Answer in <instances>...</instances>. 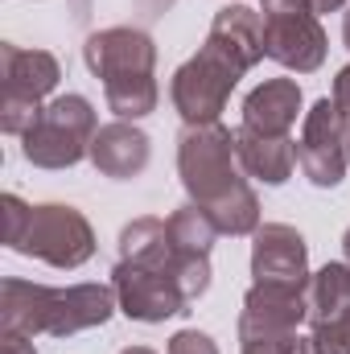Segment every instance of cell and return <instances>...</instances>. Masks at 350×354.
<instances>
[{"label": "cell", "instance_id": "obj_1", "mask_svg": "<svg viewBox=\"0 0 350 354\" xmlns=\"http://www.w3.org/2000/svg\"><path fill=\"white\" fill-rule=\"evenodd\" d=\"M177 177L219 235L243 239L260 231V198L239 169L235 132L227 124H194L177 132Z\"/></svg>", "mask_w": 350, "mask_h": 354}, {"label": "cell", "instance_id": "obj_2", "mask_svg": "<svg viewBox=\"0 0 350 354\" xmlns=\"http://www.w3.org/2000/svg\"><path fill=\"white\" fill-rule=\"evenodd\" d=\"M116 288L111 284H33L21 276H4L0 284V330L25 334V338H75L111 322L116 313Z\"/></svg>", "mask_w": 350, "mask_h": 354}, {"label": "cell", "instance_id": "obj_3", "mask_svg": "<svg viewBox=\"0 0 350 354\" xmlns=\"http://www.w3.org/2000/svg\"><path fill=\"white\" fill-rule=\"evenodd\" d=\"M83 62L103 83V103L116 120H145L157 111L161 87H157V41L145 29L111 25L95 29L83 41Z\"/></svg>", "mask_w": 350, "mask_h": 354}, {"label": "cell", "instance_id": "obj_4", "mask_svg": "<svg viewBox=\"0 0 350 354\" xmlns=\"http://www.w3.org/2000/svg\"><path fill=\"white\" fill-rule=\"evenodd\" d=\"M0 210H4V248L17 256L42 260L58 272H75L95 256V227L83 210L66 202L29 206L17 194H4Z\"/></svg>", "mask_w": 350, "mask_h": 354}, {"label": "cell", "instance_id": "obj_5", "mask_svg": "<svg viewBox=\"0 0 350 354\" xmlns=\"http://www.w3.org/2000/svg\"><path fill=\"white\" fill-rule=\"evenodd\" d=\"M256 71L243 54H235L231 46H223L219 37L206 33V41L198 46L194 58H185L169 79V103L181 115L185 128L194 124H219V115L231 103V91L239 87V79Z\"/></svg>", "mask_w": 350, "mask_h": 354}, {"label": "cell", "instance_id": "obj_6", "mask_svg": "<svg viewBox=\"0 0 350 354\" xmlns=\"http://www.w3.org/2000/svg\"><path fill=\"white\" fill-rule=\"evenodd\" d=\"M99 132V115L87 95H54L33 128L21 136V157L33 169H75L91 157V140Z\"/></svg>", "mask_w": 350, "mask_h": 354}, {"label": "cell", "instance_id": "obj_7", "mask_svg": "<svg viewBox=\"0 0 350 354\" xmlns=\"http://www.w3.org/2000/svg\"><path fill=\"white\" fill-rule=\"evenodd\" d=\"M0 132L8 136H25L33 128V120L42 115V107L50 103V95L62 83V66L50 50H21L12 41L0 46Z\"/></svg>", "mask_w": 350, "mask_h": 354}, {"label": "cell", "instance_id": "obj_8", "mask_svg": "<svg viewBox=\"0 0 350 354\" xmlns=\"http://www.w3.org/2000/svg\"><path fill=\"white\" fill-rule=\"evenodd\" d=\"M111 288H116V305L124 317L140 322V326H161L169 317L190 313V301L174 280L169 268H149V264H128L116 260L111 268Z\"/></svg>", "mask_w": 350, "mask_h": 354}, {"label": "cell", "instance_id": "obj_9", "mask_svg": "<svg viewBox=\"0 0 350 354\" xmlns=\"http://www.w3.org/2000/svg\"><path fill=\"white\" fill-rule=\"evenodd\" d=\"M297 165L317 189H334L347 177V120L338 115L334 99L322 95L305 120H301V136H297Z\"/></svg>", "mask_w": 350, "mask_h": 354}, {"label": "cell", "instance_id": "obj_10", "mask_svg": "<svg viewBox=\"0 0 350 354\" xmlns=\"http://www.w3.org/2000/svg\"><path fill=\"white\" fill-rule=\"evenodd\" d=\"M330 41L313 8H288V12H264V58L293 75H317L326 66Z\"/></svg>", "mask_w": 350, "mask_h": 354}, {"label": "cell", "instance_id": "obj_11", "mask_svg": "<svg viewBox=\"0 0 350 354\" xmlns=\"http://www.w3.org/2000/svg\"><path fill=\"white\" fill-rule=\"evenodd\" d=\"M309 243L297 227L288 223H260L252 235V280L256 284H288L305 288L309 284Z\"/></svg>", "mask_w": 350, "mask_h": 354}, {"label": "cell", "instance_id": "obj_12", "mask_svg": "<svg viewBox=\"0 0 350 354\" xmlns=\"http://www.w3.org/2000/svg\"><path fill=\"white\" fill-rule=\"evenodd\" d=\"M91 165L111 181H132L149 169L153 161V140L145 128H136L132 120H111L99 124L95 140H91Z\"/></svg>", "mask_w": 350, "mask_h": 354}, {"label": "cell", "instance_id": "obj_13", "mask_svg": "<svg viewBox=\"0 0 350 354\" xmlns=\"http://www.w3.org/2000/svg\"><path fill=\"white\" fill-rule=\"evenodd\" d=\"M305 107V95H301V83L297 79H264L260 87L248 91L243 99V128H256L264 136H293V124Z\"/></svg>", "mask_w": 350, "mask_h": 354}, {"label": "cell", "instance_id": "obj_14", "mask_svg": "<svg viewBox=\"0 0 350 354\" xmlns=\"http://www.w3.org/2000/svg\"><path fill=\"white\" fill-rule=\"evenodd\" d=\"M235 132V157H239V169L260 181V185H284L293 169H297V140L293 136H264L256 128H231Z\"/></svg>", "mask_w": 350, "mask_h": 354}, {"label": "cell", "instance_id": "obj_15", "mask_svg": "<svg viewBox=\"0 0 350 354\" xmlns=\"http://www.w3.org/2000/svg\"><path fill=\"white\" fill-rule=\"evenodd\" d=\"M239 322L268 326V330H297L305 322V288L288 284H256L243 292V313Z\"/></svg>", "mask_w": 350, "mask_h": 354}, {"label": "cell", "instance_id": "obj_16", "mask_svg": "<svg viewBox=\"0 0 350 354\" xmlns=\"http://www.w3.org/2000/svg\"><path fill=\"white\" fill-rule=\"evenodd\" d=\"M347 313H350V264L330 260L305 284V326L317 330V326H330Z\"/></svg>", "mask_w": 350, "mask_h": 354}, {"label": "cell", "instance_id": "obj_17", "mask_svg": "<svg viewBox=\"0 0 350 354\" xmlns=\"http://www.w3.org/2000/svg\"><path fill=\"white\" fill-rule=\"evenodd\" d=\"M120 260H128V264H149V268H169L174 272V239H169V227H165V218H153V214H145V218H132L124 231H120ZM177 280V276H174Z\"/></svg>", "mask_w": 350, "mask_h": 354}, {"label": "cell", "instance_id": "obj_18", "mask_svg": "<svg viewBox=\"0 0 350 354\" xmlns=\"http://www.w3.org/2000/svg\"><path fill=\"white\" fill-rule=\"evenodd\" d=\"M165 227H169V239H174L177 252H198V256H210V252H214L219 227H214V223L194 206V202L177 206L174 214L165 218Z\"/></svg>", "mask_w": 350, "mask_h": 354}, {"label": "cell", "instance_id": "obj_19", "mask_svg": "<svg viewBox=\"0 0 350 354\" xmlns=\"http://www.w3.org/2000/svg\"><path fill=\"white\" fill-rule=\"evenodd\" d=\"M235 330H239V354H317L313 338L297 330H268L252 322H239Z\"/></svg>", "mask_w": 350, "mask_h": 354}, {"label": "cell", "instance_id": "obj_20", "mask_svg": "<svg viewBox=\"0 0 350 354\" xmlns=\"http://www.w3.org/2000/svg\"><path fill=\"white\" fill-rule=\"evenodd\" d=\"M309 338H313L317 354H350V313L338 317V322H330V326L309 330Z\"/></svg>", "mask_w": 350, "mask_h": 354}, {"label": "cell", "instance_id": "obj_21", "mask_svg": "<svg viewBox=\"0 0 350 354\" xmlns=\"http://www.w3.org/2000/svg\"><path fill=\"white\" fill-rule=\"evenodd\" d=\"M169 354H219V346L202 330H177L169 338Z\"/></svg>", "mask_w": 350, "mask_h": 354}, {"label": "cell", "instance_id": "obj_22", "mask_svg": "<svg viewBox=\"0 0 350 354\" xmlns=\"http://www.w3.org/2000/svg\"><path fill=\"white\" fill-rule=\"evenodd\" d=\"M330 99H334V107H338V115L350 124V62L338 71V79H334V91H330Z\"/></svg>", "mask_w": 350, "mask_h": 354}, {"label": "cell", "instance_id": "obj_23", "mask_svg": "<svg viewBox=\"0 0 350 354\" xmlns=\"http://www.w3.org/2000/svg\"><path fill=\"white\" fill-rule=\"evenodd\" d=\"M0 354H37V346H33V338H25V334L0 330Z\"/></svg>", "mask_w": 350, "mask_h": 354}, {"label": "cell", "instance_id": "obj_24", "mask_svg": "<svg viewBox=\"0 0 350 354\" xmlns=\"http://www.w3.org/2000/svg\"><path fill=\"white\" fill-rule=\"evenodd\" d=\"M309 8L322 17V12H347V0H309Z\"/></svg>", "mask_w": 350, "mask_h": 354}, {"label": "cell", "instance_id": "obj_25", "mask_svg": "<svg viewBox=\"0 0 350 354\" xmlns=\"http://www.w3.org/2000/svg\"><path fill=\"white\" fill-rule=\"evenodd\" d=\"M342 41H347V50H350V8L342 12Z\"/></svg>", "mask_w": 350, "mask_h": 354}, {"label": "cell", "instance_id": "obj_26", "mask_svg": "<svg viewBox=\"0 0 350 354\" xmlns=\"http://www.w3.org/2000/svg\"><path fill=\"white\" fill-rule=\"evenodd\" d=\"M342 256H347V264H350V227H347V235H342Z\"/></svg>", "mask_w": 350, "mask_h": 354}, {"label": "cell", "instance_id": "obj_27", "mask_svg": "<svg viewBox=\"0 0 350 354\" xmlns=\"http://www.w3.org/2000/svg\"><path fill=\"white\" fill-rule=\"evenodd\" d=\"M120 354H157V351H149V346H128V351H120Z\"/></svg>", "mask_w": 350, "mask_h": 354}, {"label": "cell", "instance_id": "obj_28", "mask_svg": "<svg viewBox=\"0 0 350 354\" xmlns=\"http://www.w3.org/2000/svg\"><path fill=\"white\" fill-rule=\"evenodd\" d=\"M347 161H350V124H347Z\"/></svg>", "mask_w": 350, "mask_h": 354}]
</instances>
